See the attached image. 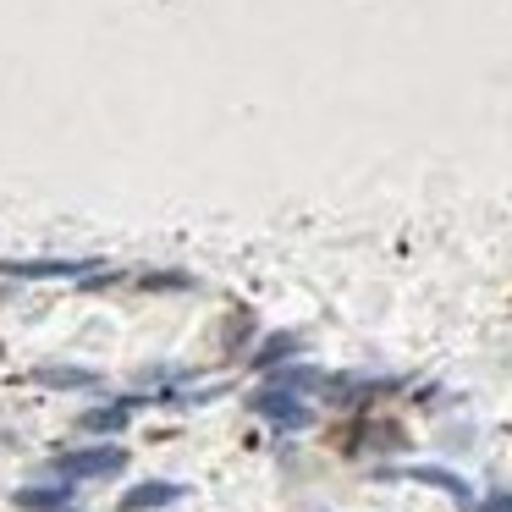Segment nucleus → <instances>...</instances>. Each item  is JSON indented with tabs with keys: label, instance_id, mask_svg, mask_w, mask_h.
Instances as JSON below:
<instances>
[{
	"label": "nucleus",
	"instance_id": "obj_1",
	"mask_svg": "<svg viewBox=\"0 0 512 512\" xmlns=\"http://www.w3.org/2000/svg\"><path fill=\"white\" fill-rule=\"evenodd\" d=\"M127 468V452L116 441H94V446H72V452L50 457V474L61 485H89V479H116Z\"/></svg>",
	"mask_w": 512,
	"mask_h": 512
},
{
	"label": "nucleus",
	"instance_id": "obj_2",
	"mask_svg": "<svg viewBox=\"0 0 512 512\" xmlns=\"http://www.w3.org/2000/svg\"><path fill=\"white\" fill-rule=\"evenodd\" d=\"M248 413H254V419H265L270 430H281V435L309 430V424H314L309 397H292V391H276V386H259L254 397H248Z\"/></svg>",
	"mask_w": 512,
	"mask_h": 512
},
{
	"label": "nucleus",
	"instance_id": "obj_3",
	"mask_svg": "<svg viewBox=\"0 0 512 512\" xmlns=\"http://www.w3.org/2000/svg\"><path fill=\"white\" fill-rule=\"evenodd\" d=\"M100 259H0V276L17 281H89Z\"/></svg>",
	"mask_w": 512,
	"mask_h": 512
},
{
	"label": "nucleus",
	"instance_id": "obj_4",
	"mask_svg": "<svg viewBox=\"0 0 512 512\" xmlns=\"http://www.w3.org/2000/svg\"><path fill=\"white\" fill-rule=\"evenodd\" d=\"M402 479H413V485H430V490H441V496H452L463 512H474L479 507V496H474V485H468L463 474H452V468H441V463H408V468H397Z\"/></svg>",
	"mask_w": 512,
	"mask_h": 512
},
{
	"label": "nucleus",
	"instance_id": "obj_5",
	"mask_svg": "<svg viewBox=\"0 0 512 512\" xmlns=\"http://www.w3.org/2000/svg\"><path fill=\"white\" fill-rule=\"evenodd\" d=\"M144 402H155V397H116V402H105V408H89L78 424L89 435H122L127 419H133V408H144Z\"/></svg>",
	"mask_w": 512,
	"mask_h": 512
},
{
	"label": "nucleus",
	"instance_id": "obj_6",
	"mask_svg": "<svg viewBox=\"0 0 512 512\" xmlns=\"http://www.w3.org/2000/svg\"><path fill=\"white\" fill-rule=\"evenodd\" d=\"M303 353V336L298 331H276V336H265V342L254 347V353H248V369H281V364H292V358Z\"/></svg>",
	"mask_w": 512,
	"mask_h": 512
},
{
	"label": "nucleus",
	"instance_id": "obj_7",
	"mask_svg": "<svg viewBox=\"0 0 512 512\" xmlns=\"http://www.w3.org/2000/svg\"><path fill=\"white\" fill-rule=\"evenodd\" d=\"M171 501H182L177 479H144V485H133L122 496V512H160V507H171Z\"/></svg>",
	"mask_w": 512,
	"mask_h": 512
},
{
	"label": "nucleus",
	"instance_id": "obj_8",
	"mask_svg": "<svg viewBox=\"0 0 512 512\" xmlns=\"http://www.w3.org/2000/svg\"><path fill=\"white\" fill-rule=\"evenodd\" d=\"M325 369H314V364H281V369H270V380L265 386H276V391H292V397H314V391H325Z\"/></svg>",
	"mask_w": 512,
	"mask_h": 512
},
{
	"label": "nucleus",
	"instance_id": "obj_9",
	"mask_svg": "<svg viewBox=\"0 0 512 512\" xmlns=\"http://www.w3.org/2000/svg\"><path fill=\"white\" fill-rule=\"evenodd\" d=\"M72 501H78V485H23L17 490V507L23 512H67Z\"/></svg>",
	"mask_w": 512,
	"mask_h": 512
},
{
	"label": "nucleus",
	"instance_id": "obj_10",
	"mask_svg": "<svg viewBox=\"0 0 512 512\" xmlns=\"http://www.w3.org/2000/svg\"><path fill=\"white\" fill-rule=\"evenodd\" d=\"M34 380L50 386V391H89V386H100V375H94V369H78V364H39Z\"/></svg>",
	"mask_w": 512,
	"mask_h": 512
},
{
	"label": "nucleus",
	"instance_id": "obj_11",
	"mask_svg": "<svg viewBox=\"0 0 512 512\" xmlns=\"http://www.w3.org/2000/svg\"><path fill=\"white\" fill-rule=\"evenodd\" d=\"M144 287H171V292H188V287H193V276H177V270H166V276H160V270H155V276H144Z\"/></svg>",
	"mask_w": 512,
	"mask_h": 512
},
{
	"label": "nucleus",
	"instance_id": "obj_12",
	"mask_svg": "<svg viewBox=\"0 0 512 512\" xmlns=\"http://www.w3.org/2000/svg\"><path fill=\"white\" fill-rule=\"evenodd\" d=\"M474 512H512V490H490V496H479Z\"/></svg>",
	"mask_w": 512,
	"mask_h": 512
}]
</instances>
